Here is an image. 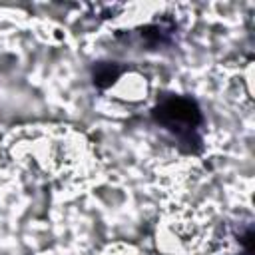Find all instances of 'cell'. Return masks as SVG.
<instances>
[{"instance_id":"6da1fadb","label":"cell","mask_w":255,"mask_h":255,"mask_svg":"<svg viewBox=\"0 0 255 255\" xmlns=\"http://www.w3.org/2000/svg\"><path fill=\"white\" fill-rule=\"evenodd\" d=\"M153 122L163 128L179 145L181 151L197 155L203 151V114L191 96L163 94L151 110Z\"/></svg>"},{"instance_id":"7a4b0ae2","label":"cell","mask_w":255,"mask_h":255,"mask_svg":"<svg viewBox=\"0 0 255 255\" xmlns=\"http://www.w3.org/2000/svg\"><path fill=\"white\" fill-rule=\"evenodd\" d=\"M175 36H177V24L169 16H161L155 22L141 26L137 30V38L147 50H157V48L169 46L175 42Z\"/></svg>"},{"instance_id":"3957f363","label":"cell","mask_w":255,"mask_h":255,"mask_svg":"<svg viewBox=\"0 0 255 255\" xmlns=\"http://www.w3.org/2000/svg\"><path fill=\"white\" fill-rule=\"evenodd\" d=\"M124 72H126V66L118 62H96L92 68V82L98 90H108L120 80Z\"/></svg>"}]
</instances>
